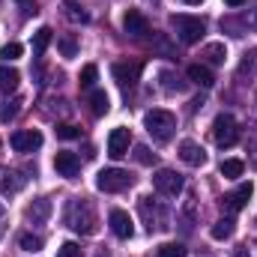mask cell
I'll return each instance as SVG.
<instances>
[{
	"label": "cell",
	"instance_id": "6da1fadb",
	"mask_svg": "<svg viewBox=\"0 0 257 257\" xmlns=\"http://www.w3.org/2000/svg\"><path fill=\"white\" fill-rule=\"evenodd\" d=\"M66 224L75 230V233H84V236H90V233H96V209H93V203L87 200V197H72L69 203H66Z\"/></svg>",
	"mask_w": 257,
	"mask_h": 257
},
{
	"label": "cell",
	"instance_id": "7a4b0ae2",
	"mask_svg": "<svg viewBox=\"0 0 257 257\" xmlns=\"http://www.w3.org/2000/svg\"><path fill=\"white\" fill-rule=\"evenodd\" d=\"M144 126H147V132L153 135V141L165 144V141H171L174 132H177V117H174L171 111H165V108H153V111H147Z\"/></svg>",
	"mask_w": 257,
	"mask_h": 257
},
{
	"label": "cell",
	"instance_id": "3957f363",
	"mask_svg": "<svg viewBox=\"0 0 257 257\" xmlns=\"http://www.w3.org/2000/svg\"><path fill=\"white\" fill-rule=\"evenodd\" d=\"M171 27H174L177 39H180L183 45L200 42L203 33H206V24H203L200 18H194V15H171Z\"/></svg>",
	"mask_w": 257,
	"mask_h": 257
},
{
	"label": "cell",
	"instance_id": "277c9868",
	"mask_svg": "<svg viewBox=\"0 0 257 257\" xmlns=\"http://www.w3.org/2000/svg\"><path fill=\"white\" fill-rule=\"evenodd\" d=\"M138 212H141V218H144V224H147L150 233L171 227V224H168V209H165L159 200H153V197H141V200H138Z\"/></svg>",
	"mask_w": 257,
	"mask_h": 257
},
{
	"label": "cell",
	"instance_id": "5b68a950",
	"mask_svg": "<svg viewBox=\"0 0 257 257\" xmlns=\"http://www.w3.org/2000/svg\"><path fill=\"white\" fill-rule=\"evenodd\" d=\"M128 186H132V174L123 171V168H105V171H99V177H96V189L105 192V194L126 192Z\"/></svg>",
	"mask_w": 257,
	"mask_h": 257
},
{
	"label": "cell",
	"instance_id": "8992f818",
	"mask_svg": "<svg viewBox=\"0 0 257 257\" xmlns=\"http://www.w3.org/2000/svg\"><path fill=\"white\" fill-rule=\"evenodd\" d=\"M212 141L218 144V147H233L236 141H239V123L233 120V114H218L215 120H212Z\"/></svg>",
	"mask_w": 257,
	"mask_h": 257
},
{
	"label": "cell",
	"instance_id": "52a82bcc",
	"mask_svg": "<svg viewBox=\"0 0 257 257\" xmlns=\"http://www.w3.org/2000/svg\"><path fill=\"white\" fill-rule=\"evenodd\" d=\"M251 194H254V186L251 183H242V186H236L233 192H227L224 197H221V209H224V215H236L248 200H251Z\"/></svg>",
	"mask_w": 257,
	"mask_h": 257
},
{
	"label": "cell",
	"instance_id": "ba28073f",
	"mask_svg": "<svg viewBox=\"0 0 257 257\" xmlns=\"http://www.w3.org/2000/svg\"><path fill=\"white\" fill-rule=\"evenodd\" d=\"M153 186H156V192L165 194V197H177V194L183 192V177L177 171H171V168H162L153 177Z\"/></svg>",
	"mask_w": 257,
	"mask_h": 257
},
{
	"label": "cell",
	"instance_id": "9c48e42d",
	"mask_svg": "<svg viewBox=\"0 0 257 257\" xmlns=\"http://www.w3.org/2000/svg\"><path fill=\"white\" fill-rule=\"evenodd\" d=\"M9 144H12L15 153H33V150L42 147V132H36V128H18L9 138Z\"/></svg>",
	"mask_w": 257,
	"mask_h": 257
},
{
	"label": "cell",
	"instance_id": "30bf717a",
	"mask_svg": "<svg viewBox=\"0 0 257 257\" xmlns=\"http://www.w3.org/2000/svg\"><path fill=\"white\" fill-rule=\"evenodd\" d=\"M141 72H144V63H138V60L135 63H114V69H111V75L120 87H135Z\"/></svg>",
	"mask_w": 257,
	"mask_h": 257
},
{
	"label": "cell",
	"instance_id": "8fae6325",
	"mask_svg": "<svg viewBox=\"0 0 257 257\" xmlns=\"http://www.w3.org/2000/svg\"><path fill=\"white\" fill-rule=\"evenodd\" d=\"M108 224H111V230H114L117 239H132V233H135V224H132L126 209H111Z\"/></svg>",
	"mask_w": 257,
	"mask_h": 257
},
{
	"label": "cell",
	"instance_id": "7c38bea8",
	"mask_svg": "<svg viewBox=\"0 0 257 257\" xmlns=\"http://www.w3.org/2000/svg\"><path fill=\"white\" fill-rule=\"evenodd\" d=\"M27 186V177L15 168H0V192L3 194H18Z\"/></svg>",
	"mask_w": 257,
	"mask_h": 257
},
{
	"label": "cell",
	"instance_id": "4fadbf2b",
	"mask_svg": "<svg viewBox=\"0 0 257 257\" xmlns=\"http://www.w3.org/2000/svg\"><path fill=\"white\" fill-rule=\"evenodd\" d=\"M123 30H126L128 36H135V39H144L150 33V21L138 9H128L126 15H123Z\"/></svg>",
	"mask_w": 257,
	"mask_h": 257
},
{
	"label": "cell",
	"instance_id": "5bb4252c",
	"mask_svg": "<svg viewBox=\"0 0 257 257\" xmlns=\"http://www.w3.org/2000/svg\"><path fill=\"white\" fill-rule=\"evenodd\" d=\"M54 168H57V174H60V177L75 180V177H78V171H81V159H78L75 153L63 150V153H57V156H54Z\"/></svg>",
	"mask_w": 257,
	"mask_h": 257
},
{
	"label": "cell",
	"instance_id": "9a60e30c",
	"mask_svg": "<svg viewBox=\"0 0 257 257\" xmlns=\"http://www.w3.org/2000/svg\"><path fill=\"white\" fill-rule=\"evenodd\" d=\"M128 144H132L128 128H114V132L108 135V156H111V159H123L128 153Z\"/></svg>",
	"mask_w": 257,
	"mask_h": 257
},
{
	"label": "cell",
	"instance_id": "2e32d148",
	"mask_svg": "<svg viewBox=\"0 0 257 257\" xmlns=\"http://www.w3.org/2000/svg\"><path fill=\"white\" fill-rule=\"evenodd\" d=\"M180 159H183L186 165H192V168H200V165L206 162V153H203L200 144H194V141H183V144H180Z\"/></svg>",
	"mask_w": 257,
	"mask_h": 257
},
{
	"label": "cell",
	"instance_id": "e0dca14e",
	"mask_svg": "<svg viewBox=\"0 0 257 257\" xmlns=\"http://www.w3.org/2000/svg\"><path fill=\"white\" fill-rule=\"evenodd\" d=\"M24 215H27V221H33V224H45L48 215H51V200H48V197L33 200V203L24 209Z\"/></svg>",
	"mask_w": 257,
	"mask_h": 257
},
{
	"label": "cell",
	"instance_id": "ac0fdd59",
	"mask_svg": "<svg viewBox=\"0 0 257 257\" xmlns=\"http://www.w3.org/2000/svg\"><path fill=\"white\" fill-rule=\"evenodd\" d=\"M189 81H194L197 87H212L215 84V75H212V69L209 66H203V63H194V66H189Z\"/></svg>",
	"mask_w": 257,
	"mask_h": 257
},
{
	"label": "cell",
	"instance_id": "d6986e66",
	"mask_svg": "<svg viewBox=\"0 0 257 257\" xmlns=\"http://www.w3.org/2000/svg\"><path fill=\"white\" fill-rule=\"evenodd\" d=\"M18 84H21L18 69H12V66H0V90H3V93H15Z\"/></svg>",
	"mask_w": 257,
	"mask_h": 257
},
{
	"label": "cell",
	"instance_id": "ffe728a7",
	"mask_svg": "<svg viewBox=\"0 0 257 257\" xmlns=\"http://www.w3.org/2000/svg\"><path fill=\"white\" fill-rule=\"evenodd\" d=\"M200 57H203L206 63L218 66V63H224V57H227V48H224L221 42H209V45H203V51H200Z\"/></svg>",
	"mask_w": 257,
	"mask_h": 257
},
{
	"label": "cell",
	"instance_id": "44dd1931",
	"mask_svg": "<svg viewBox=\"0 0 257 257\" xmlns=\"http://www.w3.org/2000/svg\"><path fill=\"white\" fill-rule=\"evenodd\" d=\"M108 108H111L108 93H105V90H93V93H90V111H93V117H105Z\"/></svg>",
	"mask_w": 257,
	"mask_h": 257
},
{
	"label": "cell",
	"instance_id": "7402d4cb",
	"mask_svg": "<svg viewBox=\"0 0 257 257\" xmlns=\"http://www.w3.org/2000/svg\"><path fill=\"white\" fill-rule=\"evenodd\" d=\"M51 36H54L51 27H39V30H36V36H33V54H36V57L45 54V48L51 45Z\"/></svg>",
	"mask_w": 257,
	"mask_h": 257
},
{
	"label": "cell",
	"instance_id": "603a6c76",
	"mask_svg": "<svg viewBox=\"0 0 257 257\" xmlns=\"http://www.w3.org/2000/svg\"><path fill=\"white\" fill-rule=\"evenodd\" d=\"M242 171H245V162L242 159H224L221 162V177H227V180H239Z\"/></svg>",
	"mask_w": 257,
	"mask_h": 257
},
{
	"label": "cell",
	"instance_id": "cb8c5ba5",
	"mask_svg": "<svg viewBox=\"0 0 257 257\" xmlns=\"http://www.w3.org/2000/svg\"><path fill=\"white\" fill-rule=\"evenodd\" d=\"M209 233H212V239H230V236H233V218H230V215H227V218H218Z\"/></svg>",
	"mask_w": 257,
	"mask_h": 257
},
{
	"label": "cell",
	"instance_id": "d4e9b609",
	"mask_svg": "<svg viewBox=\"0 0 257 257\" xmlns=\"http://www.w3.org/2000/svg\"><path fill=\"white\" fill-rule=\"evenodd\" d=\"M63 6H66V15H69L72 21H81V24H87V21H90V12H87L78 0H66Z\"/></svg>",
	"mask_w": 257,
	"mask_h": 257
},
{
	"label": "cell",
	"instance_id": "484cf974",
	"mask_svg": "<svg viewBox=\"0 0 257 257\" xmlns=\"http://www.w3.org/2000/svg\"><path fill=\"white\" fill-rule=\"evenodd\" d=\"M57 48H60V54H63V57H75V54H78V42H75V36H72V33H66V36L57 39Z\"/></svg>",
	"mask_w": 257,
	"mask_h": 257
},
{
	"label": "cell",
	"instance_id": "4316f807",
	"mask_svg": "<svg viewBox=\"0 0 257 257\" xmlns=\"http://www.w3.org/2000/svg\"><path fill=\"white\" fill-rule=\"evenodd\" d=\"M18 245L24 251H42V236H33V233H21L18 236Z\"/></svg>",
	"mask_w": 257,
	"mask_h": 257
},
{
	"label": "cell",
	"instance_id": "83f0119b",
	"mask_svg": "<svg viewBox=\"0 0 257 257\" xmlns=\"http://www.w3.org/2000/svg\"><path fill=\"white\" fill-rule=\"evenodd\" d=\"M257 72V48H251L245 57H242V63H239V75L245 78V75H254Z\"/></svg>",
	"mask_w": 257,
	"mask_h": 257
},
{
	"label": "cell",
	"instance_id": "f1b7e54d",
	"mask_svg": "<svg viewBox=\"0 0 257 257\" xmlns=\"http://www.w3.org/2000/svg\"><path fill=\"white\" fill-rule=\"evenodd\" d=\"M21 54H24V48H21L18 42H6V45L0 48V57H3L6 63H9V60H18Z\"/></svg>",
	"mask_w": 257,
	"mask_h": 257
},
{
	"label": "cell",
	"instance_id": "f546056e",
	"mask_svg": "<svg viewBox=\"0 0 257 257\" xmlns=\"http://www.w3.org/2000/svg\"><path fill=\"white\" fill-rule=\"evenodd\" d=\"M18 108H21V99L15 96L12 102H6V105L0 108V123H9V120H12V117L18 114Z\"/></svg>",
	"mask_w": 257,
	"mask_h": 257
},
{
	"label": "cell",
	"instance_id": "4dcf8cb0",
	"mask_svg": "<svg viewBox=\"0 0 257 257\" xmlns=\"http://www.w3.org/2000/svg\"><path fill=\"white\" fill-rule=\"evenodd\" d=\"M96 78H99V69H96L93 63H87L84 69H81V81H78V84H81V87H93Z\"/></svg>",
	"mask_w": 257,
	"mask_h": 257
},
{
	"label": "cell",
	"instance_id": "1f68e13d",
	"mask_svg": "<svg viewBox=\"0 0 257 257\" xmlns=\"http://www.w3.org/2000/svg\"><path fill=\"white\" fill-rule=\"evenodd\" d=\"M159 257H186V245H180V242H165V245L159 248Z\"/></svg>",
	"mask_w": 257,
	"mask_h": 257
},
{
	"label": "cell",
	"instance_id": "d6a6232c",
	"mask_svg": "<svg viewBox=\"0 0 257 257\" xmlns=\"http://www.w3.org/2000/svg\"><path fill=\"white\" fill-rule=\"evenodd\" d=\"M57 138H63V141H75V138H81V128L72 126V123H60V126H57Z\"/></svg>",
	"mask_w": 257,
	"mask_h": 257
},
{
	"label": "cell",
	"instance_id": "836d02e7",
	"mask_svg": "<svg viewBox=\"0 0 257 257\" xmlns=\"http://www.w3.org/2000/svg\"><path fill=\"white\" fill-rule=\"evenodd\" d=\"M57 257H84V254H81L78 242H63V245L57 248Z\"/></svg>",
	"mask_w": 257,
	"mask_h": 257
},
{
	"label": "cell",
	"instance_id": "e575fe53",
	"mask_svg": "<svg viewBox=\"0 0 257 257\" xmlns=\"http://www.w3.org/2000/svg\"><path fill=\"white\" fill-rule=\"evenodd\" d=\"M135 159H138L141 165H153V162H156V153H150L147 147H135Z\"/></svg>",
	"mask_w": 257,
	"mask_h": 257
},
{
	"label": "cell",
	"instance_id": "d590c367",
	"mask_svg": "<svg viewBox=\"0 0 257 257\" xmlns=\"http://www.w3.org/2000/svg\"><path fill=\"white\" fill-rule=\"evenodd\" d=\"M18 6H21L24 15H36V12H39V9H36V0H18Z\"/></svg>",
	"mask_w": 257,
	"mask_h": 257
},
{
	"label": "cell",
	"instance_id": "8d00e7d4",
	"mask_svg": "<svg viewBox=\"0 0 257 257\" xmlns=\"http://www.w3.org/2000/svg\"><path fill=\"white\" fill-rule=\"evenodd\" d=\"M224 3H227L230 9H239V6H242V3H248V0H224Z\"/></svg>",
	"mask_w": 257,
	"mask_h": 257
},
{
	"label": "cell",
	"instance_id": "74e56055",
	"mask_svg": "<svg viewBox=\"0 0 257 257\" xmlns=\"http://www.w3.org/2000/svg\"><path fill=\"white\" fill-rule=\"evenodd\" d=\"M3 224H6V212H3V206H0V233H3Z\"/></svg>",
	"mask_w": 257,
	"mask_h": 257
},
{
	"label": "cell",
	"instance_id": "f35d334b",
	"mask_svg": "<svg viewBox=\"0 0 257 257\" xmlns=\"http://www.w3.org/2000/svg\"><path fill=\"white\" fill-rule=\"evenodd\" d=\"M251 150H254V156H251V165H254V168H257V141H254V144H251Z\"/></svg>",
	"mask_w": 257,
	"mask_h": 257
},
{
	"label": "cell",
	"instance_id": "ab89813d",
	"mask_svg": "<svg viewBox=\"0 0 257 257\" xmlns=\"http://www.w3.org/2000/svg\"><path fill=\"white\" fill-rule=\"evenodd\" d=\"M186 3H192V6H197V3H203V0H186Z\"/></svg>",
	"mask_w": 257,
	"mask_h": 257
},
{
	"label": "cell",
	"instance_id": "60d3db41",
	"mask_svg": "<svg viewBox=\"0 0 257 257\" xmlns=\"http://www.w3.org/2000/svg\"><path fill=\"white\" fill-rule=\"evenodd\" d=\"M99 257H108V254H105V251H102V254H99Z\"/></svg>",
	"mask_w": 257,
	"mask_h": 257
}]
</instances>
